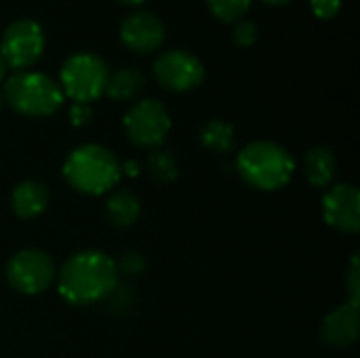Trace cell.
<instances>
[{
	"mask_svg": "<svg viewBox=\"0 0 360 358\" xmlns=\"http://www.w3.org/2000/svg\"><path fill=\"white\" fill-rule=\"evenodd\" d=\"M91 118H93V110H91L89 103H76V101L72 103V108H70V122L74 127H86L91 122Z\"/></svg>",
	"mask_w": 360,
	"mask_h": 358,
	"instance_id": "obj_24",
	"label": "cell"
},
{
	"mask_svg": "<svg viewBox=\"0 0 360 358\" xmlns=\"http://www.w3.org/2000/svg\"><path fill=\"white\" fill-rule=\"evenodd\" d=\"M325 222L344 232L356 234L360 230V192L352 184H338L327 190L323 198Z\"/></svg>",
	"mask_w": 360,
	"mask_h": 358,
	"instance_id": "obj_10",
	"label": "cell"
},
{
	"mask_svg": "<svg viewBox=\"0 0 360 358\" xmlns=\"http://www.w3.org/2000/svg\"><path fill=\"white\" fill-rule=\"evenodd\" d=\"M165 23L150 11H133L120 21V40L133 53L146 55L165 42Z\"/></svg>",
	"mask_w": 360,
	"mask_h": 358,
	"instance_id": "obj_11",
	"label": "cell"
},
{
	"mask_svg": "<svg viewBox=\"0 0 360 358\" xmlns=\"http://www.w3.org/2000/svg\"><path fill=\"white\" fill-rule=\"evenodd\" d=\"M2 106H4V95L0 93V108H2Z\"/></svg>",
	"mask_w": 360,
	"mask_h": 358,
	"instance_id": "obj_28",
	"label": "cell"
},
{
	"mask_svg": "<svg viewBox=\"0 0 360 358\" xmlns=\"http://www.w3.org/2000/svg\"><path fill=\"white\" fill-rule=\"evenodd\" d=\"M2 95L13 110L30 118L51 116L63 103L59 82H55L49 74L30 70L8 76Z\"/></svg>",
	"mask_w": 360,
	"mask_h": 358,
	"instance_id": "obj_4",
	"label": "cell"
},
{
	"mask_svg": "<svg viewBox=\"0 0 360 358\" xmlns=\"http://www.w3.org/2000/svg\"><path fill=\"white\" fill-rule=\"evenodd\" d=\"M105 213L112 226L116 228H131L141 215V203L131 190H114L105 200Z\"/></svg>",
	"mask_w": 360,
	"mask_h": 358,
	"instance_id": "obj_15",
	"label": "cell"
},
{
	"mask_svg": "<svg viewBox=\"0 0 360 358\" xmlns=\"http://www.w3.org/2000/svg\"><path fill=\"white\" fill-rule=\"evenodd\" d=\"M207 4L221 21H238L251 6V0H207Z\"/></svg>",
	"mask_w": 360,
	"mask_h": 358,
	"instance_id": "obj_19",
	"label": "cell"
},
{
	"mask_svg": "<svg viewBox=\"0 0 360 358\" xmlns=\"http://www.w3.org/2000/svg\"><path fill=\"white\" fill-rule=\"evenodd\" d=\"M49 207V190L44 184L25 179L13 188L11 209L19 219H36Z\"/></svg>",
	"mask_w": 360,
	"mask_h": 358,
	"instance_id": "obj_13",
	"label": "cell"
},
{
	"mask_svg": "<svg viewBox=\"0 0 360 358\" xmlns=\"http://www.w3.org/2000/svg\"><path fill=\"white\" fill-rule=\"evenodd\" d=\"M236 171L247 186L259 192H274L291 181L295 160L285 146L268 139H257L247 143L238 152Z\"/></svg>",
	"mask_w": 360,
	"mask_h": 358,
	"instance_id": "obj_2",
	"label": "cell"
},
{
	"mask_svg": "<svg viewBox=\"0 0 360 358\" xmlns=\"http://www.w3.org/2000/svg\"><path fill=\"white\" fill-rule=\"evenodd\" d=\"M200 143L213 154H228L236 146V131L224 118H211L200 127Z\"/></svg>",
	"mask_w": 360,
	"mask_h": 358,
	"instance_id": "obj_16",
	"label": "cell"
},
{
	"mask_svg": "<svg viewBox=\"0 0 360 358\" xmlns=\"http://www.w3.org/2000/svg\"><path fill=\"white\" fill-rule=\"evenodd\" d=\"M310 4H312L314 15L321 19H331L342 8V0H310Z\"/></svg>",
	"mask_w": 360,
	"mask_h": 358,
	"instance_id": "obj_22",
	"label": "cell"
},
{
	"mask_svg": "<svg viewBox=\"0 0 360 358\" xmlns=\"http://www.w3.org/2000/svg\"><path fill=\"white\" fill-rule=\"evenodd\" d=\"M4 74H6V63H4V59H2V55H0V80L4 78Z\"/></svg>",
	"mask_w": 360,
	"mask_h": 358,
	"instance_id": "obj_25",
	"label": "cell"
},
{
	"mask_svg": "<svg viewBox=\"0 0 360 358\" xmlns=\"http://www.w3.org/2000/svg\"><path fill=\"white\" fill-rule=\"evenodd\" d=\"M264 2H268V4H287L289 0H264Z\"/></svg>",
	"mask_w": 360,
	"mask_h": 358,
	"instance_id": "obj_27",
	"label": "cell"
},
{
	"mask_svg": "<svg viewBox=\"0 0 360 358\" xmlns=\"http://www.w3.org/2000/svg\"><path fill=\"white\" fill-rule=\"evenodd\" d=\"M146 84V78L135 68H120L108 76L105 82V95L114 101H129L141 93Z\"/></svg>",
	"mask_w": 360,
	"mask_h": 358,
	"instance_id": "obj_17",
	"label": "cell"
},
{
	"mask_svg": "<svg viewBox=\"0 0 360 358\" xmlns=\"http://www.w3.org/2000/svg\"><path fill=\"white\" fill-rule=\"evenodd\" d=\"M143 257L141 253L137 251H129V253H122L120 262H116V268L118 272H124V274H139L143 270Z\"/></svg>",
	"mask_w": 360,
	"mask_h": 358,
	"instance_id": "obj_21",
	"label": "cell"
},
{
	"mask_svg": "<svg viewBox=\"0 0 360 358\" xmlns=\"http://www.w3.org/2000/svg\"><path fill=\"white\" fill-rule=\"evenodd\" d=\"M4 272L11 289H15L21 295H38L46 291L57 276L53 257L42 249L17 251L6 262Z\"/></svg>",
	"mask_w": 360,
	"mask_h": 358,
	"instance_id": "obj_6",
	"label": "cell"
},
{
	"mask_svg": "<svg viewBox=\"0 0 360 358\" xmlns=\"http://www.w3.org/2000/svg\"><path fill=\"white\" fill-rule=\"evenodd\" d=\"M44 51V30L38 21L23 17L8 23L0 40V55L6 68L23 72L38 61Z\"/></svg>",
	"mask_w": 360,
	"mask_h": 358,
	"instance_id": "obj_7",
	"label": "cell"
},
{
	"mask_svg": "<svg viewBox=\"0 0 360 358\" xmlns=\"http://www.w3.org/2000/svg\"><path fill=\"white\" fill-rule=\"evenodd\" d=\"M359 338V304L346 302L333 308L321 323V340L329 348H348Z\"/></svg>",
	"mask_w": 360,
	"mask_h": 358,
	"instance_id": "obj_12",
	"label": "cell"
},
{
	"mask_svg": "<svg viewBox=\"0 0 360 358\" xmlns=\"http://www.w3.org/2000/svg\"><path fill=\"white\" fill-rule=\"evenodd\" d=\"M304 171H306V179L310 181V186L329 188L338 171V158L333 150L327 146H316L308 150L304 158Z\"/></svg>",
	"mask_w": 360,
	"mask_h": 358,
	"instance_id": "obj_14",
	"label": "cell"
},
{
	"mask_svg": "<svg viewBox=\"0 0 360 358\" xmlns=\"http://www.w3.org/2000/svg\"><path fill=\"white\" fill-rule=\"evenodd\" d=\"M259 36V27L251 19H238L232 27V38L238 46H251Z\"/></svg>",
	"mask_w": 360,
	"mask_h": 358,
	"instance_id": "obj_20",
	"label": "cell"
},
{
	"mask_svg": "<svg viewBox=\"0 0 360 358\" xmlns=\"http://www.w3.org/2000/svg\"><path fill=\"white\" fill-rule=\"evenodd\" d=\"M120 2H124V4H131V6H137V4H141V2H146V0H120Z\"/></svg>",
	"mask_w": 360,
	"mask_h": 358,
	"instance_id": "obj_26",
	"label": "cell"
},
{
	"mask_svg": "<svg viewBox=\"0 0 360 358\" xmlns=\"http://www.w3.org/2000/svg\"><path fill=\"white\" fill-rule=\"evenodd\" d=\"M359 257L354 255L352 262H350V268H348V279H346V285H348V291H350V300L352 304H359L360 302V279H359Z\"/></svg>",
	"mask_w": 360,
	"mask_h": 358,
	"instance_id": "obj_23",
	"label": "cell"
},
{
	"mask_svg": "<svg viewBox=\"0 0 360 358\" xmlns=\"http://www.w3.org/2000/svg\"><path fill=\"white\" fill-rule=\"evenodd\" d=\"M122 127L131 143L139 148H160L171 131V116L167 108L156 99H141L129 108L122 118Z\"/></svg>",
	"mask_w": 360,
	"mask_h": 358,
	"instance_id": "obj_8",
	"label": "cell"
},
{
	"mask_svg": "<svg viewBox=\"0 0 360 358\" xmlns=\"http://www.w3.org/2000/svg\"><path fill=\"white\" fill-rule=\"evenodd\" d=\"M122 165L116 154L99 143H82L74 148L63 162L65 181L82 194L99 196L116 188Z\"/></svg>",
	"mask_w": 360,
	"mask_h": 358,
	"instance_id": "obj_3",
	"label": "cell"
},
{
	"mask_svg": "<svg viewBox=\"0 0 360 358\" xmlns=\"http://www.w3.org/2000/svg\"><path fill=\"white\" fill-rule=\"evenodd\" d=\"M148 173L152 175L154 181L160 184H169L179 175V160L171 150H162L156 148L150 156H148Z\"/></svg>",
	"mask_w": 360,
	"mask_h": 358,
	"instance_id": "obj_18",
	"label": "cell"
},
{
	"mask_svg": "<svg viewBox=\"0 0 360 358\" xmlns=\"http://www.w3.org/2000/svg\"><path fill=\"white\" fill-rule=\"evenodd\" d=\"M116 260L99 249H84L68 257L57 274L61 298L74 306H89L105 300L118 285Z\"/></svg>",
	"mask_w": 360,
	"mask_h": 358,
	"instance_id": "obj_1",
	"label": "cell"
},
{
	"mask_svg": "<svg viewBox=\"0 0 360 358\" xmlns=\"http://www.w3.org/2000/svg\"><path fill=\"white\" fill-rule=\"evenodd\" d=\"M110 70L95 53H76L68 57L59 72V87L76 103H91L105 93Z\"/></svg>",
	"mask_w": 360,
	"mask_h": 358,
	"instance_id": "obj_5",
	"label": "cell"
},
{
	"mask_svg": "<svg viewBox=\"0 0 360 358\" xmlns=\"http://www.w3.org/2000/svg\"><path fill=\"white\" fill-rule=\"evenodd\" d=\"M152 72L160 87L175 93L192 91L205 78L202 61L194 53L184 49H171L158 55V59L152 65Z\"/></svg>",
	"mask_w": 360,
	"mask_h": 358,
	"instance_id": "obj_9",
	"label": "cell"
}]
</instances>
